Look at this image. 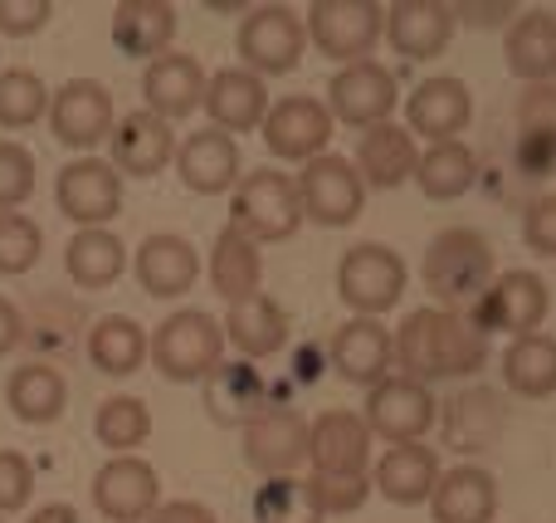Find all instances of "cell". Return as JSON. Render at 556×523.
Instances as JSON below:
<instances>
[{
  "label": "cell",
  "mask_w": 556,
  "mask_h": 523,
  "mask_svg": "<svg viewBox=\"0 0 556 523\" xmlns=\"http://www.w3.org/2000/svg\"><path fill=\"white\" fill-rule=\"evenodd\" d=\"M395 338V368L401 377L420 382H464L473 372H483L489 362V338L469 323V313H450V309H415Z\"/></svg>",
  "instance_id": "cell-1"
},
{
  "label": "cell",
  "mask_w": 556,
  "mask_h": 523,
  "mask_svg": "<svg viewBox=\"0 0 556 523\" xmlns=\"http://www.w3.org/2000/svg\"><path fill=\"white\" fill-rule=\"evenodd\" d=\"M493 279H498L493 245H489V235L473 231V225H450V231H440L425 245L420 284L434 299V309H450V313L473 309V299H479Z\"/></svg>",
  "instance_id": "cell-2"
},
{
  "label": "cell",
  "mask_w": 556,
  "mask_h": 523,
  "mask_svg": "<svg viewBox=\"0 0 556 523\" xmlns=\"http://www.w3.org/2000/svg\"><path fill=\"white\" fill-rule=\"evenodd\" d=\"M147 358L176 387L205 382L225 362V328L215 313L205 309H176L156 323V333L147 338Z\"/></svg>",
  "instance_id": "cell-3"
},
{
  "label": "cell",
  "mask_w": 556,
  "mask_h": 523,
  "mask_svg": "<svg viewBox=\"0 0 556 523\" xmlns=\"http://www.w3.org/2000/svg\"><path fill=\"white\" fill-rule=\"evenodd\" d=\"M230 225L240 235H250L254 245H278L288 235H298V225H303L298 182L288 172H274V166L244 172L230 196Z\"/></svg>",
  "instance_id": "cell-4"
},
{
  "label": "cell",
  "mask_w": 556,
  "mask_h": 523,
  "mask_svg": "<svg viewBox=\"0 0 556 523\" xmlns=\"http://www.w3.org/2000/svg\"><path fill=\"white\" fill-rule=\"evenodd\" d=\"M410 270L405 260L381 240H362L342 254L337 264V299L352 309V319H381L401 303Z\"/></svg>",
  "instance_id": "cell-5"
},
{
  "label": "cell",
  "mask_w": 556,
  "mask_h": 523,
  "mask_svg": "<svg viewBox=\"0 0 556 523\" xmlns=\"http://www.w3.org/2000/svg\"><path fill=\"white\" fill-rule=\"evenodd\" d=\"M307 45H317L337 64H362L371 59L376 39L386 35V5L376 0H313L303 15Z\"/></svg>",
  "instance_id": "cell-6"
},
{
  "label": "cell",
  "mask_w": 556,
  "mask_h": 523,
  "mask_svg": "<svg viewBox=\"0 0 556 523\" xmlns=\"http://www.w3.org/2000/svg\"><path fill=\"white\" fill-rule=\"evenodd\" d=\"M547 309H552V294H547V279L532 270H503L489 289L473 299L469 309V323L489 338V333H508V338H528L547 323Z\"/></svg>",
  "instance_id": "cell-7"
},
{
  "label": "cell",
  "mask_w": 556,
  "mask_h": 523,
  "mask_svg": "<svg viewBox=\"0 0 556 523\" xmlns=\"http://www.w3.org/2000/svg\"><path fill=\"white\" fill-rule=\"evenodd\" d=\"M244 69L260 78L274 74H293L307 54V29L303 15H293L288 5H250L240 20V35H235Z\"/></svg>",
  "instance_id": "cell-8"
},
{
  "label": "cell",
  "mask_w": 556,
  "mask_h": 523,
  "mask_svg": "<svg viewBox=\"0 0 556 523\" xmlns=\"http://www.w3.org/2000/svg\"><path fill=\"white\" fill-rule=\"evenodd\" d=\"M298 201H303V221L323 225V231L352 225L366 206V186L356 176L352 157L323 152L313 162H303V172H298Z\"/></svg>",
  "instance_id": "cell-9"
},
{
  "label": "cell",
  "mask_w": 556,
  "mask_h": 523,
  "mask_svg": "<svg viewBox=\"0 0 556 523\" xmlns=\"http://www.w3.org/2000/svg\"><path fill=\"white\" fill-rule=\"evenodd\" d=\"M45 117H49L54 142L74 147L78 157H88L98 142H108L117 127L113 94H108V84H98V78H68V84H59V94H49Z\"/></svg>",
  "instance_id": "cell-10"
},
{
  "label": "cell",
  "mask_w": 556,
  "mask_h": 523,
  "mask_svg": "<svg viewBox=\"0 0 556 523\" xmlns=\"http://www.w3.org/2000/svg\"><path fill=\"white\" fill-rule=\"evenodd\" d=\"M54 206L78 231H108V221L123 211V176L103 157H74L68 166H59Z\"/></svg>",
  "instance_id": "cell-11"
},
{
  "label": "cell",
  "mask_w": 556,
  "mask_h": 523,
  "mask_svg": "<svg viewBox=\"0 0 556 523\" xmlns=\"http://www.w3.org/2000/svg\"><path fill=\"white\" fill-rule=\"evenodd\" d=\"M401 108V88H395V74L376 59H362V64H346L332 74L327 84V113L346 127H381L391 123V113Z\"/></svg>",
  "instance_id": "cell-12"
},
{
  "label": "cell",
  "mask_w": 556,
  "mask_h": 523,
  "mask_svg": "<svg viewBox=\"0 0 556 523\" xmlns=\"http://www.w3.org/2000/svg\"><path fill=\"white\" fill-rule=\"evenodd\" d=\"M88 495L108 523H147L162 509V480L142 456H113L108 465H98Z\"/></svg>",
  "instance_id": "cell-13"
},
{
  "label": "cell",
  "mask_w": 556,
  "mask_h": 523,
  "mask_svg": "<svg viewBox=\"0 0 556 523\" xmlns=\"http://www.w3.org/2000/svg\"><path fill=\"white\" fill-rule=\"evenodd\" d=\"M366 431L391 446H405V440H420L425 431L440 421V401L430 397V387L410 377H386L366 391V411H362Z\"/></svg>",
  "instance_id": "cell-14"
},
{
  "label": "cell",
  "mask_w": 556,
  "mask_h": 523,
  "mask_svg": "<svg viewBox=\"0 0 556 523\" xmlns=\"http://www.w3.org/2000/svg\"><path fill=\"white\" fill-rule=\"evenodd\" d=\"M473 117V94L464 78L454 74H434L425 84L410 88L405 98V133L425 137V142H459V133Z\"/></svg>",
  "instance_id": "cell-15"
},
{
  "label": "cell",
  "mask_w": 556,
  "mask_h": 523,
  "mask_svg": "<svg viewBox=\"0 0 556 523\" xmlns=\"http://www.w3.org/2000/svg\"><path fill=\"white\" fill-rule=\"evenodd\" d=\"M264 142L283 162H313L332 142V113H327L323 98L307 94L278 98V103H269V117H264Z\"/></svg>",
  "instance_id": "cell-16"
},
{
  "label": "cell",
  "mask_w": 556,
  "mask_h": 523,
  "mask_svg": "<svg viewBox=\"0 0 556 523\" xmlns=\"http://www.w3.org/2000/svg\"><path fill=\"white\" fill-rule=\"evenodd\" d=\"M307 460V421L298 407H269L260 421L244 426V465L260 470L264 480L298 475Z\"/></svg>",
  "instance_id": "cell-17"
},
{
  "label": "cell",
  "mask_w": 556,
  "mask_h": 523,
  "mask_svg": "<svg viewBox=\"0 0 556 523\" xmlns=\"http://www.w3.org/2000/svg\"><path fill=\"white\" fill-rule=\"evenodd\" d=\"M327 362L337 368V377L342 382L371 391L376 382L391 377L395 338H391V328H381L376 319H346L342 328L332 333V343H327Z\"/></svg>",
  "instance_id": "cell-18"
},
{
  "label": "cell",
  "mask_w": 556,
  "mask_h": 523,
  "mask_svg": "<svg viewBox=\"0 0 556 523\" xmlns=\"http://www.w3.org/2000/svg\"><path fill=\"white\" fill-rule=\"evenodd\" d=\"M127 270L137 274V284H142L152 299H181V294H191L195 279H201V254H195V245L186 240V235L156 231L137 245Z\"/></svg>",
  "instance_id": "cell-19"
},
{
  "label": "cell",
  "mask_w": 556,
  "mask_h": 523,
  "mask_svg": "<svg viewBox=\"0 0 556 523\" xmlns=\"http://www.w3.org/2000/svg\"><path fill=\"white\" fill-rule=\"evenodd\" d=\"M307 465L313 475H366L371 465V431L356 411H323L307 421Z\"/></svg>",
  "instance_id": "cell-20"
},
{
  "label": "cell",
  "mask_w": 556,
  "mask_h": 523,
  "mask_svg": "<svg viewBox=\"0 0 556 523\" xmlns=\"http://www.w3.org/2000/svg\"><path fill=\"white\" fill-rule=\"evenodd\" d=\"M108 147H113V172L117 176L127 172V176H137V182H147V176L166 172V166L176 162L172 123H162V117L147 113V108H132L127 117H117Z\"/></svg>",
  "instance_id": "cell-21"
},
{
  "label": "cell",
  "mask_w": 556,
  "mask_h": 523,
  "mask_svg": "<svg viewBox=\"0 0 556 523\" xmlns=\"http://www.w3.org/2000/svg\"><path fill=\"white\" fill-rule=\"evenodd\" d=\"M269 407H274L269 382H264V372L254 368V362H244V358L220 362V368L205 377V416H211L215 426L244 431L250 421H260Z\"/></svg>",
  "instance_id": "cell-22"
},
{
  "label": "cell",
  "mask_w": 556,
  "mask_h": 523,
  "mask_svg": "<svg viewBox=\"0 0 556 523\" xmlns=\"http://www.w3.org/2000/svg\"><path fill=\"white\" fill-rule=\"evenodd\" d=\"M176 176L191 186L195 196H220L240 186V142L220 127H201L176 147Z\"/></svg>",
  "instance_id": "cell-23"
},
{
  "label": "cell",
  "mask_w": 556,
  "mask_h": 523,
  "mask_svg": "<svg viewBox=\"0 0 556 523\" xmlns=\"http://www.w3.org/2000/svg\"><path fill=\"white\" fill-rule=\"evenodd\" d=\"M454 29H459L454 5H440V0H395V5H386V39L405 59L444 54Z\"/></svg>",
  "instance_id": "cell-24"
},
{
  "label": "cell",
  "mask_w": 556,
  "mask_h": 523,
  "mask_svg": "<svg viewBox=\"0 0 556 523\" xmlns=\"http://www.w3.org/2000/svg\"><path fill=\"white\" fill-rule=\"evenodd\" d=\"M205 113H211V127L220 133H254L269 117V88H264L260 74H250L244 64L220 69L215 78H205Z\"/></svg>",
  "instance_id": "cell-25"
},
{
  "label": "cell",
  "mask_w": 556,
  "mask_h": 523,
  "mask_svg": "<svg viewBox=\"0 0 556 523\" xmlns=\"http://www.w3.org/2000/svg\"><path fill=\"white\" fill-rule=\"evenodd\" d=\"M220 328H225V343H230L244 362H264V358H274V352L288 348L293 323H288L283 303L260 289V294H250V299L230 303V313L220 319Z\"/></svg>",
  "instance_id": "cell-26"
},
{
  "label": "cell",
  "mask_w": 556,
  "mask_h": 523,
  "mask_svg": "<svg viewBox=\"0 0 556 523\" xmlns=\"http://www.w3.org/2000/svg\"><path fill=\"white\" fill-rule=\"evenodd\" d=\"M142 103L162 123H181L205 103V69L191 54H162L142 74Z\"/></svg>",
  "instance_id": "cell-27"
},
{
  "label": "cell",
  "mask_w": 556,
  "mask_h": 523,
  "mask_svg": "<svg viewBox=\"0 0 556 523\" xmlns=\"http://www.w3.org/2000/svg\"><path fill=\"white\" fill-rule=\"evenodd\" d=\"M352 166L366 191H395V186H405L415 176L420 147H415V137L405 133L401 123H381V127H366L362 133Z\"/></svg>",
  "instance_id": "cell-28"
},
{
  "label": "cell",
  "mask_w": 556,
  "mask_h": 523,
  "mask_svg": "<svg viewBox=\"0 0 556 523\" xmlns=\"http://www.w3.org/2000/svg\"><path fill=\"white\" fill-rule=\"evenodd\" d=\"M434 523H493L498 519V480L483 465L440 470V485L430 495Z\"/></svg>",
  "instance_id": "cell-29"
},
{
  "label": "cell",
  "mask_w": 556,
  "mask_h": 523,
  "mask_svg": "<svg viewBox=\"0 0 556 523\" xmlns=\"http://www.w3.org/2000/svg\"><path fill=\"white\" fill-rule=\"evenodd\" d=\"M434 485H440V456L420 440L386 446V456L376 460V489H381V499H391L401 509L430 505Z\"/></svg>",
  "instance_id": "cell-30"
},
{
  "label": "cell",
  "mask_w": 556,
  "mask_h": 523,
  "mask_svg": "<svg viewBox=\"0 0 556 523\" xmlns=\"http://www.w3.org/2000/svg\"><path fill=\"white\" fill-rule=\"evenodd\" d=\"M176 39V5L172 0H123L113 5V45L127 59H162Z\"/></svg>",
  "instance_id": "cell-31"
},
{
  "label": "cell",
  "mask_w": 556,
  "mask_h": 523,
  "mask_svg": "<svg viewBox=\"0 0 556 523\" xmlns=\"http://www.w3.org/2000/svg\"><path fill=\"white\" fill-rule=\"evenodd\" d=\"M503 59L522 84H552L556 78V15L552 10H522L503 35Z\"/></svg>",
  "instance_id": "cell-32"
},
{
  "label": "cell",
  "mask_w": 556,
  "mask_h": 523,
  "mask_svg": "<svg viewBox=\"0 0 556 523\" xmlns=\"http://www.w3.org/2000/svg\"><path fill=\"white\" fill-rule=\"evenodd\" d=\"M5 407H10V416L25 421V426H49V421H59L68 407L64 372L49 368V362H20L5 377Z\"/></svg>",
  "instance_id": "cell-33"
},
{
  "label": "cell",
  "mask_w": 556,
  "mask_h": 523,
  "mask_svg": "<svg viewBox=\"0 0 556 523\" xmlns=\"http://www.w3.org/2000/svg\"><path fill=\"white\" fill-rule=\"evenodd\" d=\"M264 284V254L250 235H240L235 225H225L215 235V250H211V289L220 294L225 303H240L250 294H260Z\"/></svg>",
  "instance_id": "cell-34"
},
{
  "label": "cell",
  "mask_w": 556,
  "mask_h": 523,
  "mask_svg": "<svg viewBox=\"0 0 556 523\" xmlns=\"http://www.w3.org/2000/svg\"><path fill=\"white\" fill-rule=\"evenodd\" d=\"M84 352L103 377H132L147 362V328L137 319H127V313H103V319L88 328Z\"/></svg>",
  "instance_id": "cell-35"
},
{
  "label": "cell",
  "mask_w": 556,
  "mask_h": 523,
  "mask_svg": "<svg viewBox=\"0 0 556 523\" xmlns=\"http://www.w3.org/2000/svg\"><path fill=\"white\" fill-rule=\"evenodd\" d=\"M64 270L78 289H113L127 274V245L113 231H74L64 245Z\"/></svg>",
  "instance_id": "cell-36"
},
{
  "label": "cell",
  "mask_w": 556,
  "mask_h": 523,
  "mask_svg": "<svg viewBox=\"0 0 556 523\" xmlns=\"http://www.w3.org/2000/svg\"><path fill=\"white\" fill-rule=\"evenodd\" d=\"M473 182H479V157L469 142H434L430 152H420L415 186L430 201H459L464 191H473Z\"/></svg>",
  "instance_id": "cell-37"
},
{
  "label": "cell",
  "mask_w": 556,
  "mask_h": 523,
  "mask_svg": "<svg viewBox=\"0 0 556 523\" xmlns=\"http://www.w3.org/2000/svg\"><path fill=\"white\" fill-rule=\"evenodd\" d=\"M503 382L508 391L528 401H542L556 391V338L547 333H528V338H513L503 352Z\"/></svg>",
  "instance_id": "cell-38"
},
{
  "label": "cell",
  "mask_w": 556,
  "mask_h": 523,
  "mask_svg": "<svg viewBox=\"0 0 556 523\" xmlns=\"http://www.w3.org/2000/svg\"><path fill=\"white\" fill-rule=\"evenodd\" d=\"M498 431H503V397L489 387L464 391L450 407V416H444V436H450V446L464 450V456L489 450L493 440H498Z\"/></svg>",
  "instance_id": "cell-39"
},
{
  "label": "cell",
  "mask_w": 556,
  "mask_h": 523,
  "mask_svg": "<svg viewBox=\"0 0 556 523\" xmlns=\"http://www.w3.org/2000/svg\"><path fill=\"white\" fill-rule=\"evenodd\" d=\"M254 519L260 523H323L327 509L317 499L313 475H278L264 480L254 495Z\"/></svg>",
  "instance_id": "cell-40"
},
{
  "label": "cell",
  "mask_w": 556,
  "mask_h": 523,
  "mask_svg": "<svg viewBox=\"0 0 556 523\" xmlns=\"http://www.w3.org/2000/svg\"><path fill=\"white\" fill-rule=\"evenodd\" d=\"M93 436H98V446H108L113 456H132V450L147 446V436H152V411H147L142 397H132V391H117V397L98 401Z\"/></svg>",
  "instance_id": "cell-41"
},
{
  "label": "cell",
  "mask_w": 556,
  "mask_h": 523,
  "mask_svg": "<svg viewBox=\"0 0 556 523\" xmlns=\"http://www.w3.org/2000/svg\"><path fill=\"white\" fill-rule=\"evenodd\" d=\"M49 113V88L35 69H0V127L25 133Z\"/></svg>",
  "instance_id": "cell-42"
},
{
  "label": "cell",
  "mask_w": 556,
  "mask_h": 523,
  "mask_svg": "<svg viewBox=\"0 0 556 523\" xmlns=\"http://www.w3.org/2000/svg\"><path fill=\"white\" fill-rule=\"evenodd\" d=\"M39 254H45V231L20 211L0 215V274H5V279L29 274L39 264Z\"/></svg>",
  "instance_id": "cell-43"
},
{
  "label": "cell",
  "mask_w": 556,
  "mask_h": 523,
  "mask_svg": "<svg viewBox=\"0 0 556 523\" xmlns=\"http://www.w3.org/2000/svg\"><path fill=\"white\" fill-rule=\"evenodd\" d=\"M35 196V152L25 142H0V215Z\"/></svg>",
  "instance_id": "cell-44"
},
{
  "label": "cell",
  "mask_w": 556,
  "mask_h": 523,
  "mask_svg": "<svg viewBox=\"0 0 556 523\" xmlns=\"http://www.w3.org/2000/svg\"><path fill=\"white\" fill-rule=\"evenodd\" d=\"M518 117V133H538V137H556V84H528L513 108Z\"/></svg>",
  "instance_id": "cell-45"
},
{
  "label": "cell",
  "mask_w": 556,
  "mask_h": 523,
  "mask_svg": "<svg viewBox=\"0 0 556 523\" xmlns=\"http://www.w3.org/2000/svg\"><path fill=\"white\" fill-rule=\"evenodd\" d=\"M35 495V465L20 450H0V514H20Z\"/></svg>",
  "instance_id": "cell-46"
},
{
  "label": "cell",
  "mask_w": 556,
  "mask_h": 523,
  "mask_svg": "<svg viewBox=\"0 0 556 523\" xmlns=\"http://www.w3.org/2000/svg\"><path fill=\"white\" fill-rule=\"evenodd\" d=\"M317 499H323L327 514H356L371 495V480L366 475H313Z\"/></svg>",
  "instance_id": "cell-47"
},
{
  "label": "cell",
  "mask_w": 556,
  "mask_h": 523,
  "mask_svg": "<svg viewBox=\"0 0 556 523\" xmlns=\"http://www.w3.org/2000/svg\"><path fill=\"white\" fill-rule=\"evenodd\" d=\"M522 240H528L532 254L556 260V191L538 196V201L522 211Z\"/></svg>",
  "instance_id": "cell-48"
},
{
  "label": "cell",
  "mask_w": 556,
  "mask_h": 523,
  "mask_svg": "<svg viewBox=\"0 0 556 523\" xmlns=\"http://www.w3.org/2000/svg\"><path fill=\"white\" fill-rule=\"evenodd\" d=\"M54 20V0H0V35L29 39Z\"/></svg>",
  "instance_id": "cell-49"
},
{
  "label": "cell",
  "mask_w": 556,
  "mask_h": 523,
  "mask_svg": "<svg viewBox=\"0 0 556 523\" xmlns=\"http://www.w3.org/2000/svg\"><path fill=\"white\" fill-rule=\"evenodd\" d=\"M518 15H522V5H513V0H498V5L459 0V5H454V20H464V25H473V29H498V25H513Z\"/></svg>",
  "instance_id": "cell-50"
},
{
  "label": "cell",
  "mask_w": 556,
  "mask_h": 523,
  "mask_svg": "<svg viewBox=\"0 0 556 523\" xmlns=\"http://www.w3.org/2000/svg\"><path fill=\"white\" fill-rule=\"evenodd\" d=\"M147 523H220V519H215V509L201 505V499H172V505H162Z\"/></svg>",
  "instance_id": "cell-51"
},
{
  "label": "cell",
  "mask_w": 556,
  "mask_h": 523,
  "mask_svg": "<svg viewBox=\"0 0 556 523\" xmlns=\"http://www.w3.org/2000/svg\"><path fill=\"white\" fill-rule=\"evenodd\" d=\"M20 333H25V319H20V309L10 299H0V358H10V352L20 348Z\"/></svg>",
  "instance_id": "cell-52"
},
{
  "label": "cell",
  "mask_w": 556,
  "mask_h": 523,
  "mask_svg": "<svg viewBox=\"0 0 556 523\" xmlns=\"http://www.w3.org/2000/svg\"><path fill=\"white\" fill-rule=\"evenodd\" d=\"M29 523H84V514H78L74 505H45L29 514Z\"/></svg>",
  "instance_id": "cell-53"
},
{
  "label": "cell",
  "mask_w": 556,
  "mask_h": 523,
  "mask_svg": "<svg viewBox=\"0 0 556 523\" xmlns=\"http://www.w3.org/2000/svg\"><path fill=\"white\" fill-rule=\"evenodd\" d=\"M0 523H5V519H0Z\"/></svg>",
  "instance_id": "cell-54"
}]
</instances>
